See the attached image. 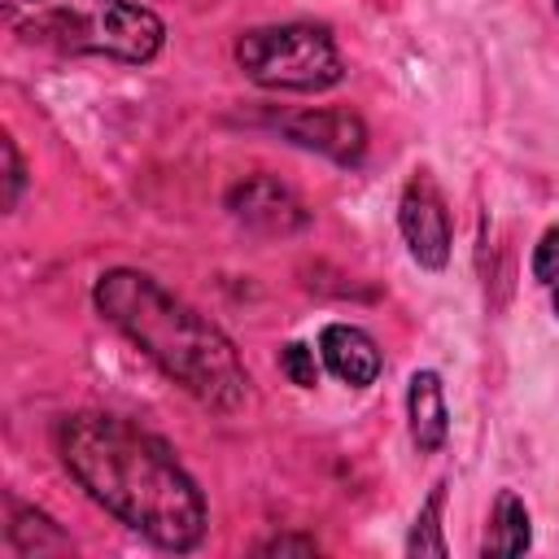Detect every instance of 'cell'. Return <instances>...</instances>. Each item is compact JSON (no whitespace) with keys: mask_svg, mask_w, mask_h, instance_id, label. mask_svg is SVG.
Here are the masks:
<instances>
[{"mask_svg":"<svg viewBox=\"0 0 559 559\" xmlns=\"http://www.w3.org/2000/svg\"><path fill=\"white\" fill-rule=\"evenodd\" d=\"M397 231L406 240V253L424 271H441L450 262L454 223H450V205H445V192L432 179V170H415L402 183V197H397Z\"/></svg>","mask_w":559,"mask_h":559,"instance_id":"cell-5","label":"cell"},{"mask_svg":"<svg viewBox=\"0 0 559 559\" xmlns=\"http://www.w3.org/2000/svg\"><path fill=\"white\" fill-rule=\"evenodd\" d=\"M406 428L419 454H437L450 437V406H445V384L432 367L411 371L406 380Z\"/></svg>","mask_w":559,"mask_h":559,"instance_id":"cell-9","label":"cell"},{"mask_svg":"<svg viewBox=\"0 0 559 559\" xmlns=\"http://www.w3.org/2000/svg\"><path fill=\"white\" fill-rule=\"evenodd\" d=\"M275 131L288 144L310 148L336 166H358L367 157V122L349 105H310V109L280 114Z\"/></svg>","mask_w":559,"mask_h":559,"instance_id":"cell-6","label":"cell"},{"mask_svg":"<svg viewBox=\"0 0 559 559\" xmlns=\"http://www.w3.org/2000/svg\"><path fill=\"white\" fill-rule=\"evenodd\" d=\"M52 445L74 485L118 524L175 555L201 546L210 528L205 493L162 437L122 415L74 411L57 419Z\"/></svg>","mask_w":559,"mask_h":559,"instance_id":"cell-1","label":"cell"},{"mask_svg":"<svg viewBox=\"0 0 559 559\" xmlns=\"http://www.w3.org/2000/svg\"><path fill=\"white\" fill-rule=\"evenodd\" d=\"M533 546V515L515 489H498L493 511H489V533H485V555H524Z\"/></svg>","mask_w":559,"mask_h":559,"instance_id":"cell-11","label":"cell"},{"mask_svg":"<svg viewBox=\"0 0 559 559\" xmlns=\"http://www.w3.org/2000/svg\"><path fill=\"white\" fill-rule=\"evenodd\" d=\"M258 550H262V555H314L319 542H314V537H271V542H262Z\"/></svg>","mask_w":559,"mask_h":559,"instance_id":"cell-16","label":"cell"},{"mask_svg":"<svg viewBox=\"0 0 559 559\" xmlns=\"http://www.w3.org/2000/svg\"><path fill=\"white\" fill-rule=\"evenodd\" d=\"M227 210H231L236 223H245L258 236H293L310 223L306 201L288 183H280L275 175H249V179L231 183L227 188Z\"/></svg>","mask_w":559,"mask_h":559,"instance_id":"cell-7","label":"cell"},{"mask_svg":"<svg viewBox=\"0 0 559 559\" xmlns=\"http://www.w3.org/2000/svg\"><path fill=\"white\" fill-rule=\"evenodd\" d=\"M4 542L17 550V555H66L74 542L57 528L52 515H44L39 507L31 502H17V498H4Z\"/></svg>","mask_w":559,"mask_h":559,"instance_id":"cell-10","label":"cell"},{"mask_svg":"<svg viewBox=\"0 0 559 559\" xmlns=\"http://www.w3.org/2000/svg\"><path fill=\"white\" fill-rule=\"evenodd\" d=\"M236 66L266 92H328L345 79L341 48L323 22H275L253 26L236 39Z\"/></svg>","mask_w":559,"mask_h":559,"instance_id":"cell-4","label":"cell"},{"mask_svg":"<svg viewBox=\"0 0 559 559\" xmlns=\"http://www.w3.org/2000/svg\"><path fill=\"white\" fill-rule=\"evenodd\" d=\"M550 4H555V13H559V0H550Z\"/></svg>","mask_w":559,"mask_h":559,"instance_id":"cell-17","label":"cell"},{"mask_svg":"<svg viewBox=\"0 0 559 559\" xmlns=\"http://www.w3.org/2000/svg\"><path fill=\"white\" fill-rule=\"evenodd\" d=\"M92 306L205 411L231 415L249 402V371L231 336L197 306L175 297L166 284H157L148 271L135 266L100 271L92 284Z\"/></svg>","mask_w":559,"mask_h":559,"instance_id":"cell-2","label":"cell"},{"mask_svg":"<svg viewBox=\"0 0 559 559\" xmlns=\"http://www.w3.org/2000/svg\"><path fill=\"white\" fill-rule=\"evenodd\" d=\"M319 362H323V358H314V349H310L306 341H288V345L280 349V371H284L288 384H297V389H314V384H319Z\"/></svg>","mask_w":559,"mask_h":559,"instance_id":"cell-14","label":"cell"},{"mask_svg":"<svg viewBox=\"0 0 559 559\" xmlns=\"http://www.w3.org/2000/svg\"><path fill=\"white\" fill-rule=\"evenodd\" d=\"M441 515H445V480H437L428 489V498L419 502L415 511V524H411V537H406V555H432V559H445L450 555V542L441 533Z\"/></svg>","mask_w":559,"mask_h":559,"instance_id":"cell-12","label":"cell"},{"mask_svg":"<svg viewBox=\"0 0 559 559\" xmlns=\"http://www.w3.org/2000/svg\"><path fill=\"white\" fill-rule=\"evenodd\" d=\"M319 358L349 389H371L380 380V371H384V354H380L376 336L362 332L358 323H323Z\"/></svg>","mask_w":559,"mask_h":559,"instance_id":"cell-8","label":"cell"},{"mask_svg":"<svg viewBox=\"0 0 559 559\" xmlns=\"http://www.w3.org/2000/svg\"><path fill=\"white\" fill-rule=\"evenodd\" d=\"M4 26L26 44L74 57L148 66L166 44V22L140 0H0Z\"/></svg>","mask_w":559,"mask_h":559,"instance_id":"cell-3","label":"cell"},{"mask_svg":"<svg viewBox=\"0 0 559 559\" xmlns=\"http://www.w3.org/2000/svg\"><path fill=\"white\" fill-rule=\"evenodd\" d=\"M0 153H4V210H17V201H22V188H26V162H22V153H17V140L13 135H4L0 140Z\"/></svg>","mask_w":559,"mask_h":559,"instance_id":"cell-15","label":"cell"},{"mask_svg":"<svg viewBox=\"0 0 559 559\" xmlns=\"http://www.w3.org/2000/svg\"><path fill=\"white\" fill-rule=\"evenodd\" d=\"M528 271H533V280H537V288L546 293L550 310L559 314V223H550V227L537 236L533 258H528Z\"/></svg>","mask_w":559,"mask_h":559,"instance_id":"cell-13","label":"cell"}]
</instances>
